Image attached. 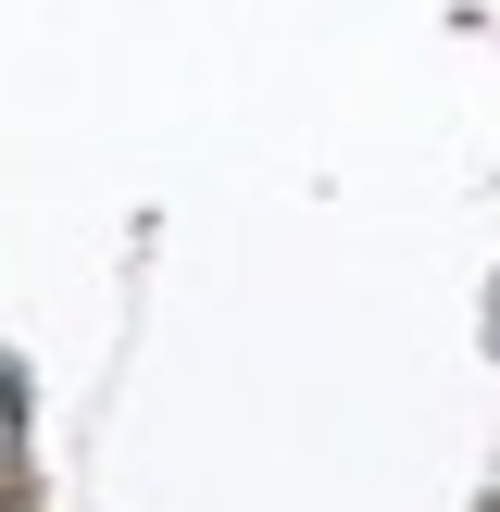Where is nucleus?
Here are the masks:
<instances>
[{
	"label": "nucleus",
	"instance_id": "1",
	"mask_svg": "<svg viewBox=\"0 0 500 512\" xmlns=\"http://www.w3.org/2000/svg\"><path fill=\"white\" fill-rule=\"evenodd\" d=\"M25 488V400H13V375H0V500Z\"/></svg>",
	"mask_w": 500,
	"mask_h": 512
}]
</instances>
